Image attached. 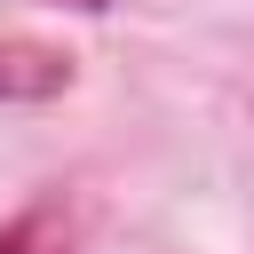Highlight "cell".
Instances as JSON below:
<instances>
[{
  "mask_svg": "<svg viewBox=\"0 0 254 254\" xmlns=\"http://www.w3.org/2000/svg\"><path fill=\"white\" fill-rule=\"evenodd\" d=\"M56 8H87V16H103V8H111V0H56Z\"/></svg>",
  "mask_w": 254,
  "mask_h": 254,
  "instance_id": "obj_3",
  "label": "cell"
},
{
  "mask_svg": "<svg viewBox=\"0 0 254 254\" xmlns=\"http://www.w3.org/2000/svg\"><path fill=\"white\" fill-rule=\"evenodd\" d=\"M71 87V56L64 48H40V40H0V95H64Z\"/></svg>",
  "mask_w": 254,
  "mask_h": 254,
  "instance_id": "obj_1",
  "label": "cell"
},
{
  "mask_svg": "<svg viewBox=\"0 0 254 254\" xmlns=\"http://www.w3.org/2000/svg\"><path fill=\"white\" fill-rule=\"evenodd\" d=\"M0 254H40V222H32V214L0 222Z\"/></svg>",
  "mask_w": 254,
  "mask_h": 254,
  "instance_id": "obj_2",
  "label": "cell"
}]
</instances>
